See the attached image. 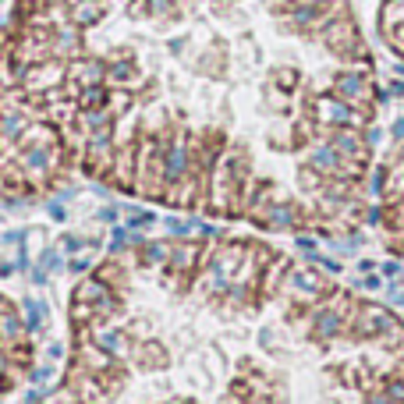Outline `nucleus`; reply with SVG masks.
<instances>
[{
  "mask_svg": "<svg viewBox=\"0 0 404 404\" xmlns=\"http://www.w3.org/2000/svg\"><path fill=\"white\" fill-rule=\"evenodd\" d=\"M316 117L323 124H337V128H348V124H362V114L344 103V100H337V96H326V100H316Z\"/></svg>",
  "mask_w": 404,
  "mask_h": 404,
  "instance_id": "nucleus-1",
  "label": "nucleus"
},
{
  "mask_svg": "<svg viewBox=\"0 0 404 404\" xmlns=\"http://www.w3.org/2000/svg\"><path fill=\"white\" fill-rule=\"evenodd\" d=\"M103 103H107V92H103L100 85H85V92H82V107L96 110V107H103Z\"/></svg>",
  "mask_w": 404,
  "mask_h": 404,
  "instance_id": "nucleus-14",
  "label": "nucleus"
},
{
  "mask_svg": "<svg viewBox=\"0 0 404 404\" xmlns=\"http://www.w3.org/2000/svg\"><path fill=\"white\" fill-rule=\"evenodd\" d=\"M57 78H60V68H43L39 75H33L28 82H33V85H36V82H39V85H46V82H57Z\"/></svg>",
  "mask_w": 404,
  "mask_h": 404,
  "instance_id": "nucleus-20",
  "label": "nucleus"
},
{
  "mask_svg": "<svg viewBox=\"0 0 404 404\" xmlns=\"http://www.w3.org/2000/svg\"><path fill=\"white\" fill-rule=\"evenodd\" d=\"M96 344L107 351V355H124V351H128V340H124L117 330H96Z\"/></svg>",
  "mask_w": 404,
  "mask_h": 404,
  "instance_id": "nucleus-8",
  "label": "nucleus"
},
{
  "mask_svg": "<svg viewBox=\"0 0 404 404\" xmlns=\"http://www.w3.org/2000/svg\"><path fill=\"white\" fill-rule=\"evenodd\" d=\"M340 152L333 149V146H319L316 152H313V167H319V170H337L340 167Z\"/></svg>",
  "mask_w": 404,
  "mask_h": 404,
  "instance_id": "nucleus-10",
  "label": "nucleus"
},
{
  "mask_svg": "<svg viewBox=\"0 0 404 404\" xmlns=\"http://www.w3.org/2000/svg\"><path fill=\"white\" fill-rule=\"evenodd\" d=\"M188 170V146L184 139H177L170 149H167V160H164V177L167 181H181V174Z\"/></svg>",
  "mask_w": 404,
  "mask_h": 404,
  "instance_id": "nucleus-3",
  "label": "nucleus"
},
{
  "mask_svg": "<svg viewBox=\"0 0 404 404\" xmlns=\"http://www.w3.org/2000/svg\"><path fill=\"white\" fill-rule=\"evenodd\" d=\"M323 39H326L333 50H351V43H355V28H351V21L337 18V21H330V25L323 28Z\"/></svg>",
  "mask_w": 404,
  "mask_h": 404,
  "instance_id": "nucleus-4",
  "label": "nucleus"
},
{
  "mask_svg": "<svg viewBox=\"0 0 404 404\" xmlns=\"http://www.w3.org/2000/svg\"><path fill=\"white\" fill-rule=\"evenodd\" d=\"M132 75H135V68H132V64H124V60L110 68V78H114V82H128Z\"/></svg>",
  "mask_w": 404,
  "mask_h": 404,
  "instance_id": "nucleus-18",
  "label": "nucleus"
},
{
  "mask_svg": "<svg viewBox=\"0 0 404 404\" xmlns=\"http://www.w3.org/2000/svg\"><path fill=\"white\" fill-rule=\"evenodd\" d=\"M288 288L298 291V295H316V291H323V281H319L313 270H295L288 276Z\"/></svg>",
  "mask_w": 404,
  "mask_h": 404,
  "instance_id": "nucleus-6",
  "label": "nucleus"
},
{
  "mask_svg": "<svg viewBox=\"0 0 404 404\" xmlns=\"http://www.w3.org/2000/svg\"><path fill=\"white\" fill-rule=\"evenodd\" d=\"M21 330H25V323H21L18 316H11V313L0 316V340H15Z\"/></svg>",
  "mask_w": 404,
  "mask_h": 404,
  "instance_id": "nucleus-12",
  "label": "nucleus"
},
{
  "mask_svg": "<svg viewBox=\"0 0 404 404\" xmlns=\"http://www.w3.org/2000/svg\"><path fill=\"white\" fill-rule=\"evenodd\" d=\"M270 220H273V224H295V213H291L288 206H276V209L270 213Z\"/></svg>",
  "mask_w": 404,
  "mask_h": 404,
  "instance_id": "nucleus-19",
  "label": "nucleus"
},
{
  "mask_svg": "<svg viewBox=\"0 0 404 404\" xmlns=\"http://www.w3.org/2000/svg\"><path fill=\"white\" fill-rule=\"evenodd\" d=\"M397 270H401L397 263H387V266H383V273H387V276H397Z\"/></svg>",
  "mask_w": 404,
  "mask_h": 404,
  "instance_id": "nucleus-23",
  "label": "nucleus"
},
{
  "mask_svg": "<svg viewBox=\"0 0 404 404\" xmlns=\"http://www.w3.org/2000/svg\"><path fill=\"white\" fill-rule=\"evenodd\" d=\"M337 330H340V323H337V316H333V313L319 316V333H323V337H333Z\"/></svg>",
  "mask_w": 404,
  "mask_h": 404,
  "instance_id": "nucleus-17",
  "label": "nucleus"
},
{
  "mask_svg": "<svg viewBox=\"0 0 404 404\" xmlns=\"http://www.w3.org/2000/svg\"><path fill=\"white\" fill-rule=\"evenodd\" d=\"M71 270H75V273H82V270H89V256H78V259L71 263Z\"/></svg>",
  "mask_w": 404,
  "mask_h": 404,
  "instance_id": "nucleus-22",
  "label": "nucleus"
},
{
  "mask_svg": "<svg viewBox=\"0 0 404 404\" xmlns=\"http://www.w3.org/2000/svg\"><path fill=\"white\" fill-rule=\"evenodd\" d=\"M333 89H337V100H344V103H355V107H362L365 100H369V82L362 78V75H340L337 82H333Z\"/></svg>",
  "mask_w": 404,
  "mask_h": 404,
  "instance_id": "nucleus-2",
  "label": "nucleus"
},
{
  "mask_svg": "<svg viewBox=\"0 0 404 404\" xmlns=\"http://www.w3.org/2000/svg\"><path fill=\"white\" fill-rule=\"evenodd\" d=\"M394 135H397V139H404V121H397V124H394Z\"/></svg>",
  "mask_w": 404,
  "mask_h": 404,
  "instance_id": "nucleus-24",
  "label": "nucleus"
},
{
  "mask_svg": "<svg viewBox=\"0 0 404 404\" xmlns=\"http://www.w3.org/2000/svg\"><path fill=\"white\" fill-rule=\"evenodd\" d=\"M21 167H25L28 174L50 170V167H53V149H50V146H33V149H25V152H21Z\"/></svg>",
  "mask_w": 404,
  "mask_h": 404,
  "instance_id": "nucleus-5",
  "label": "nucleus"
},
{
  "mask_svg": "<svg viewBox=\"0 0 404 404\" xmlns=\"http://www.w3.org/2000/svg\"><path fill=\"white\" fill-rule=\"evenodd\" d=\"M340 157H355V160H362L365 157V146H362V139L358 135H348V132H340V135H333V142H330Z\"/></svg>",
  "mask_w": 404,
  "mask_h": 404,
  "instance_id": "nucleus-7",
  "label": "nucleus"
},
{
  "mask_svg": "<svg viewBox=\"0 0 404 404\" xmlns=\"http://www.w3.org/2000/svg\"><path fill=\"white\" fill-rule=\"evenodd\" d=\"M372 404H394V401H390L387 394H380V397H372Z\"/></svg>",
  "mask_w": 404,
  "mask_h": 404,
  "instance_id": "nucleus-25",
  "label": "nucleus"
},
{
  "mask_svg": "<svg viewBox=\"0 0 404 404\" xmlns=\"http://www.w3.org/2000/svg\"><path fill=\"white\" fill-rule=\"evenodd\" d=\"M75 75H78L85 85H96V82L103 78V68L96 64V60H85V64H78V68H75Z\"/></svg>",
  "mask_w": 404,
  "mask_h": 404,
  "instance_id": "nucleus-13",
  "label": "nucleus"
},
{
  "mask_svg": "<svg viewBox=\"0 0 404 404\" xmlns=\"http://www.w3.org/2000/svg\"><path fill=\"white\" fill-rule=\"evenodd\" d=\"M362 333H383V330H390V316L387 313H380V308H362Z\"/></svg>",
  "mask_w": 404,
  "mask_h": 404,
  "instance_id": "nucleus-9",
  "label": "nucleus"
},
{
  "mask_svg": "<svg viewBox=\"0 0 404 404\" xmlns=\"http://www.w3.org/2000/svg\"><path fill=\"white\" fill-rule=\"evenodd\" d=\"M100 15H103V8L96 4V0H85V4L75 8V21H78V25H92Z\"/></svg>",
  "mask_w": 404,
  "mask_h": 404,
  "instance_id": "nucleus-11",
  "label": "nucleus"
},
{
  "mask_svg": "<svg viewBox=\"0 0 404 404\" xmlns=\"http://www.w3.org/2000/svg\"><path fill=\"white\" fill-rule=\"evenodd\" d=\"M21 128H25V121H21L18 114H11V117H8L4 124H0V132H4L8 139H15V135H21Z\"/></svg>",
  "mask_w": 404,
  "mask_h": 404,
  "instance_id": "nucleus-16",
  "label": "nucleus"
},
{
  "mask_svg": "<svg viewBox=\"0 0 404 404\" xmlns=\"http://www.w3.org/2000/svg\"><path fill=\"white\" fill-rule=\"evenodd\" d=\"M25 316H28V319H21V323H25L28 330H39V326H43V305L28 298V301H25Z\"/></svg>",
  "mask_w": 404,
  "mask_h": 404,
  "instance_id": "nucleus-15",
  "label": "nucleus"
},
{
  "mask_svg": "<svg viewBox=\"0 0 404 404\" xmlns=\"http://www.w3.org/2000/svg\"><path fill=\"white\" fill-rule=\"evenodd\" d=\"M160 259H167V245H149L146 248V263H160Z\"/></svg>",
  "mask_w": 404,
  "mask_h": 404,
  "instance_id": "nucleus-21",
  "label": "nucleus"
}]
</instances>
